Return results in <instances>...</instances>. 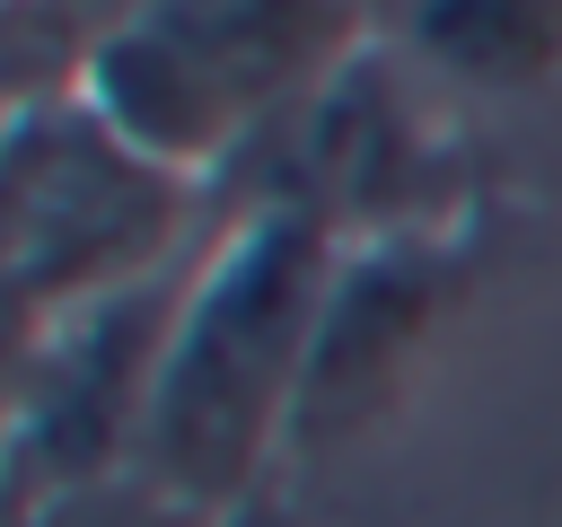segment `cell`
Segmentation results:
<instances>
[]
</instances>
